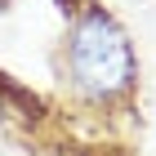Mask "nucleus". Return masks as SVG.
Listing matches in <instances>:
<instances>
[{
    "instance_id": "f257e3e1",
    "label": "nucleus",
    "mask_w": 156,
    "mask_h": 156,
    "mask_svg": "<svg viewBox=\"0 0 156 156\" xmlns=\"http://www.w3.org/2000/svg\"><path fill=\"white\" fill-rule=\"evenodd\" d=\"M67 76L85 103H120L138 85V58H134L129 31L116 23V13L85 0L80 13L67 23Z\"/></svg>"
},
{
    "instance_id": "f03ea898",
    "label": "nucleus",
    "mask_w": 156,
    "mask_h": 156,
    "mask_svg": "<svg viewBox=\"0 0 156 156\" xmlns=\"http://www.w3.org/2000/svg\"><path fill=\"white\" fill-rule=\"evenodd\" d=\"M0 112H9V116H18V120H40L45 116V103H40L31 89H23L18 80H9V76L0 72Z\"/></svg>"
},
{
    "instance_id": "7ed1b4c3",
    "label": "nucleus",
    "mask_w": 156,
    "mask_h": 156,
    "mask_svg": "<svg viewBox=\"0 0 156 156\" xmlns=\"http://www.w3.org/2000/svg\"><path fill=\"white\" fill-rule=\"evenodd\" d=\"M80 5H85V0H54V9H58L62 18H67V23H72L76 13H80Z\"/></svg>"
}]
</instances>
